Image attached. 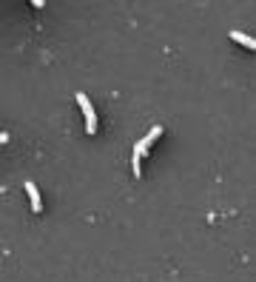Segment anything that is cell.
Returning <instances> with one entry per match:
<instances>
[{
    "label": "cell",
    "instance_id": "cell-1",
    "mask_svg": "<svg viewBox=\"0 0 256 282\" xmlns=\"http://www.w3.org/2000/svg\"><path fill=\"white\" fill-rule=\"evenodd\" d=\"M77 106L83 109V114H85V131H88V134H94V131H97V114H94L91 100H88L83 91H77Z\"/></svg>",
    "mask_w": 256,
    "mask_h": 282
},
{
    "label": "cell",
    "instance_id": "cell-2",
    "mask_svg": "<svg viewBox=\"0 0 256 282\" xmlns=\"http://www.w3.org/2000/svg\"><path fill=\"white\" fill-rule=\"evenodd\" d=\"M159 134H163V126H154V129H151L148 134H145V137H142L140 143L134 145V154H137V157H140V160L145 157V151H148V148H151V143H154V140L159 137Z\"/></svg>",
    "mask_w": 256,
    "mask_h": 282
},
{
    "label": "cell",
    "instance_id": "cell-5",
    "mask_svg": "<svg viewBox=\"0 0 256 282\" xmlns=\"http://www.w3.org/2000/svg\"><path fill=\"white\" fill-rule=\"evenodd\" d=\"M6 140H9V134L6 131H0V143H6Z\"/></svg>",
    "mask_w": 256,
    "mask_h": 282
},
{
    "label": "cell",
    "instance_id": "cell-4",
    "mask_svg": "<svg viewBox=\"0 0 256 282\" xmlns=\"http://www.w3.org/2000/svg\"><path fill=\"white\" fill-rule=\"evenodd\" d=\"M231 37H234V40H239V43L242 46H248V49H256V40H253V37H250V35H245V32H231Z\"/></svg>",
    "mask_w": 256,
    "mask_h": 282
},
{
    "label": "cell",
    "instance_id": "cell-3",
    "mask_svg": "<svg viewBox=\"0 0 256 282\" xmlns=\"http://www.w3.org/2000/svg\"><path fill=\"white\" fill-rule=\"evenodd\" d=\"M26 194H28V203H31V211H40L43 208V200H40V191L31 180H26Z\"/></svg>",
    "mask_w": 256,
    "mask_h": 282
}]
</instances>
